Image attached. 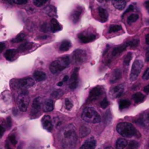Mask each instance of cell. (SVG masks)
<instances>
[{"label": "cell", "mask_w": 149, "mask_h": 149, "mask_svg": "<svg viewBox=\"0 0 149 149\" xmlns=\"http://www.w3.org/2000/svg\"><path fill=\"white\" fill-rule=\"evenodd\" d=\"M81 119L87 123L96 124L101 121V117L97 111L92 107H87L81 113Z\"/></svg>", "instance_id": "277c9868"}, {"label": "cell", "mask_w": 149, "mask_h": 149, "mask_svg": "<svg viewBox=\"0 0 149 149\" xmlns=\"http://www.w3.org/2000/svg\"><path fill=\"white\" fill-rule=\"evenodd\" d=\"M30 97L29 93L26 90H23L18 95L17 98V103L20 111L23 112H26L29 107Z\"/></svg>", "instance_id": "5b68a950"}, {"label": "cell", "mask_w": 149, "mask_h": 149, "mask_svg": "<svg viewBox=\"0 0 149 149\" xmlns=\"http://www.w3.org/2000/svg\"><path fill=\"white\" fill-rule=\"evenodd\" d=\"M100 106L103 109H106L109 107V101H108V100L106 97H104V98H103V100L100 102Z\"/></svg>", "instance_id": "74e56055"}, {"label": "cell", "mask_w": 149, "mask_h": 149, "mask_svg": "<svg viewBox=\"0 0 149 149\" xmlns=\"http://www.w3.org/2000/svg\"><path fill=\"white\" fill-rule=\"evenodd\" d=\"M72 58L76 63L81 64L86 62L87 59V52L82 49H77L73 52Z\"/></svg>", "instance_id": "ba28073f"}, {"label": "cell", "mask_w": 149, "mask_h": 149, "mask_svg": "<svg viewBox=\"0 0 149 149\" xmlns=\"http://www.w3.org/2000/svg\"><path fill=\"white\" fill-rule=\"evenodd\" d=\"M105 149H113V148H112V147H110V146H108V147H106V148Z\"/></svg>", "instance_id": "680465c9"}, {"label": "cell", "mask_w": 149, "mask_h": 149, "mask_svg": "<svg viewBox=\"0 0 149 149\" xmlns=\"http://www.w3.org/2000/svg\"><path fill=\"white\" fill-rule=\"evenodd\" d=\"M63 27L59 22L55 18H52L50 20V25H49V31L52 33H56V32L60 31L62 30Z\"/></svg>", "instance_id": "ac0fdd59"}, {"label": "cell", "mask_w": 149, "mask_h": 149, "mask_svg": "<svg viewBox=\"0 0 149 149\" xmlns=\"http://www.w3.org/2000/svg\"><path fill=\"white\" fill-rule=\"evenodd\" d=\"M33 77L36 81H42L47 79V74L43 71H36L33 72Z\"/></svg>", "instance_id": "d4e9b609"}, {"label": "cell", "mask_w": 149, "mask_h": 149, "mask_svg": "<svg viewBox=\"0 0 149 149\" xmlns=\"http://www.w3.org/2000/svg\"><path fill=\"white\" fill-rule=\"evenodd\" d=\"M41 106H42V99L39 97H36L33 100V103H32L31 116H33V117H36L40 113Z\"/></svg>", "instance_id": "30bf717a"}, {"label": "cell", "mask_w": 149, "mask_h": 149, "mask_svg": "<svg viewBox=\"0 0 149 149\" xmlns=\"http://www.w3.org/2000/svg\"><path fill=\"white\" fill-rule=\"evenodd\" d=\"M132 99L135 103H142L145 99V95L141 93H136L132 95Z\"/></svg>", "instance_id": "4dcf8cb0"}, {"label": "cell", "mask_w": 149, "mask_h": 149, "mask_svg": "<svg viewBox=\"0 0 149 149\" xmlns=\"http://www.w3.org/2000/svg\"><path fill=\"white\" fill-rule=\"evenodd\" d=\"M83 13V8L81 6H79V7H76L74 9V11L71 13V15H70V18H71V21L76 24V23H78L80 20V17H81V14Z\"/></svg>", "instance_id": "4fadbf2b"}, {"label": "cell", "mask_w": 149, "mask_h": 149, "mask_svg": "<svg viewBox=\"0 0 149 149\" xmlns=\"http://www.w3.org/2000/svg\"><path fill=\"white\" fill-rule=\"evenodd\" d=\"M128 47H137L139 44V40L138 39H133L127 42Z\"/></svg>", "instance_id": "f35d334b"}, {"label": "cell", "mask_w": 149, "mask_h": 149, "mask_svg": "<svg viewBox=\"0 0 149 149\" xmlns=\"http://www.w3.org/2000/svg\"><path fill=\"white\" fill-rule=\"evenodd\" d=\"M139 18V15L138 14H132L127 17V23L128 24H132V23H135V21L138 20Z\"/></svg>", "instance_id": "836d02e7"}, {"label": "cell", "mask_w": 149, "mask_h": 149, "mask_svg": "<svg viewBox=\"0 0 149 149\" xmlns=\"http://www.w3.org/2000/svg\"><path fill=\"white\" fill-rule=\"evenodd\" d=\"M133 9H134V6L133 5H132V4H131V5H130L129 7H128V8H127V10L125 12V13H124V14H123L122 17H123V16L125 15H126L127 13H130V11H132V10H133Z\"/></svg>", "instance_id": "7dc6e473"}, {"label": "cell", "mask_w": 149, "mask_h": 149, "mask_svg": "<svg viewBox=\"0 0 149 149\" xmlns=\"http://www.w3.org/2000/svg\"><path fill=\"white\" fill-rule=\"evenodd\" d=\"M96 146V141L93 137L87 139L84 143L81 145L79 149H95Z\"/></svg>", "instance_id": "e0dca14e"}, {"label": "cell", "mask_w": 149, "mask_h": 149, "mask_svg": "<svg viewBox=\"0 0 149 149\" xmlns=\"http://www.w3.org/2000/svg\"><path fill=\"white\" fill-rule=\"evenodd\" d=\"M146 61L148 62L149 61V47L147 49L146 53Z\"/></svg>", "instance_id": "f907efd6"}, {"label": "cell", "mask_w": 149, "mask_h": 149, "mask_svg": "<svg viewBox=\"0 0 149 149\" xmlns=\"http://www.w3.org/2000/svg\"><path fill=\"white\" fill-rule=\"evenodd\" d=\"M122 29V26L120 25H111L109 28V33H115V32L119 31Z\"/></svg>", "instance_id": "e575fe53"}, {"label": "cell", "mask_w": 149, "mask_h": 149, "mask_svg": "<svg viewBox=\"0 0 149 149\" xmlns=\"http://www.w3.org/2000/svg\"><path fill=\"white\" fill-rule=\"evenodd\" d=\"M68 79H69V77H68V76H65V77H63V82H67V81H68Z\"/></svg>", "instance_id": "f5cc1de1"}, {"label": "cell", "mask_w": 149, "mask_h": 149, "mask_svg": "<svg viewBox=\"0 0 149 149\" xmlns=\"http://www.w3.org/2000/svg\"><path fill=\"white\" fill-rule=\"evenodd\" d=\"M47 2V1H42V0H34L33 1V4L36 7H42L44 4H45Z\"/></svg>", "instance_id": "60d3db41"}, {"label": "cell", "mask_w": 149, "mask_h": 149, "mask_svg": "<svg viewBox=\"0 0 149 149\" xmlns=\"http://www.w3.org/2000/svg\"><path fill=\"white\" fill-rule=\"evenodd\" d=\"M7 125H8V127H10L12 125V123H11V118L10 117H8L7 118Z\"/></svg>", "instance_id": "db71d44e"}, {"label": "cell", "mask_w": 149, "mask_h": 149, "mask_svg": "<svg viewBox=\"0 0 149 149\" xmlns=\"http://www.w3.org/2000/svg\"><path fill=\"white\" fill-rule=\"evenodd\" d=\"M112 4L116 9L119 10H122L126 7L127 1H123V0H115V1H112Z\"/></svg>", "instance_id": "484cf974"}, {"label": "cell", "mask_w": 149, "mask_h": 149, "mask_svg": "<svg viewBox=\"0 0 149 149\" xmlns=\"http://www.w3.org/2000/svg\"><path fill=\"white\" fill-rule=\"evenodd\" d=\"M65 109L68 111L71 110V109L73 108L72 102H71V100H70V99H68V98H65Z\"/></svg>", "instance_id": "ab89813d"}, {"label": "cell", "mask_w": 149, "mask_h": 149, "mask_svg": "<svg viewBox=\"0 0 149 149\" xmlns=\"http://www.w3.org/2000/svg\"><path fill=\"white\" fill-rule=\"evenodd\" d=\"M79 84V68L74 69L71 78L69 79V87L71 90H75Z\"/></svg>", "instance_id": "8fae6325"}, {"label": "cell", "mask_w": 149, "mask_h": 149, "mask_svg": "<svg viewBox=\"0 0 149 149\" xmlns=\"http://www.w3.org/2000/svg\"><path fill=\"white\" fill-rule=\"evenodd\" d=\"M71 47V43L69 40H63L60 46V51L61 52H66L69 50L70 48Z\"/></svg>", "instance_id": "83f0119b"}, {"label": "cell", "mask_w": 149, "mask_h": 149, "mask_svg": "<svg viewBox=\"0 0 149 149\" xmlns=\"http://www.w3.org/2000/svg\"><path fill=\"white\" fill-rule=\"evenodd\" d=\"M143 67V61L141 59H137L134 61L132 64V69H131L130 75V81H136Z\"/></svg>", "instance_id": "8992f818"}, {"label": "cell", "mask_w": 149, "mask_h": 149, "mask_svg": "<svg viewBox=\"0 0 149 149\" xmlns=\"http://www.w3.org/2000/svg\"><path fill=\"white\" fill-rule=\"evenodd\" d=\"M138 146H139V144H138V143L135 141H131L129 144H128L127 146L126 147L127 148L126 149H135V148H138Z\"/></svg>", "instance_id": "8d00e7d4"}, {"label": "cell", "mask_w": 149, "mask_h": 149, "mask_svg": "<svg viewBox=\"0 0 149 149\" xmlns=\"http://www.w3.org/2000/svg\"><path fill=\"white\" fill-rule=\"evenodd\" d=\"M97 36L95 34H93V33H79L78 34V39H79L80 42L81 43H89V42H93L94 40H95Z\"/></svg>", "instance_id": "5bb4252c"}, {"label": "cell", "mask_w": 149, "mask_h": 149, "mask_svg": "<svg viewBox=\"0 0 149 149\" xmlns=\"http://www.w3.org/2000/svg\"><path fill=\"white\" fill-rule=\"evenodd\" d=\"M44 13H46L49 16L52 17H55L57 16V9L53 5H48L43 10Z\"/></svg>", "instance_id": "44dd1931"}, {"label": "cell", "mask_w": 149, "mask_h": 149, "mask_svg": "<svg viewBox=\"0 0 149 149\" xmlns=\"http://www.w3.org/2000/svg\"><path fill=\"white\" fill-rule=\"evenodd\" d=\"M41 31L43 32H47L49 31V26L47 23H44L41 26Z\"/></svg>", "instance_id": "f6af8a7d"}, {"label": "cell", "mask_w": 149, "mask_h": 149, "mask_svg": "<svg viewBox=\"0 0 149 149\" xmlns=\"http://www.w3.org/2000/svg\"><path fill=\"white\" fill-rule=\"evenodd\" d=\"M143 90H144V92H145L146 93L148 94V93H149V84H148V85H146L145 87H144Z\"/></svg>", "instance_id": "816d5d0a"}, {"label": "cell", "mask_w": 149, "mask_h": 149, "mask_svg": "<svg viewBox=\"0 0 149 149\" xmlns=\"http://www.w3.org/2000/svg\"><path fill=\"white\" fill-rule=\"evenodd\" d=\"M25 39H26V35L23 33H20L18 35H17L14 39H12V42L13 43H19V42H23Z\"/></svg>", "instance_id": "1f68e13d"}, {"label": "cell", "mask_w": 149, "mask_h": 149, "mask_svg": "<svg viewBox=\"0 0 149 149\" xmlns=\"http://www.w3.org/2000/svg\"><path fill=\"white\" fill-rule=\"evenodd\" d=\"M33 45L34 44L32 42H25L19 47L18 52H26V51L30 50L33 47Z\"/></svg>", "instance_id": "4316f807"}, {"label": "cell", "mask_w": 149, "mask_h": 149, "mask_svg": "<svg viewBox=\"0 0 149 149\" xmlns=\"http://www.w3.org/2000/svg\"><path fill=\"white\" fill-rule=\"evenodd\" d=\"M42 124L44 129L46 130L48 132H52V128H53V125H52V119L48 115H45L42 119Z\"/></svg>", "instance_id": "9a60e30c"}, {"label": "cell", "mask_w": 149, "mask_h": 149, "mask_svg": "<svg viewBox=\"0 0 149 149\" xmlns=\"http://www.w3.org/2000/svg\"><path fill=\"white\" fill-rule=\"evenodd\" d=\"M57 85L58 86V87H62L63 85V81H60V82L58 83V84Z\"/></svg>", "instance_id": "6f0895ef"}, {"label": "cell", "mask_w": 149, "mask_h": 149, "mask_svg": "<svg viewBox=\"0 0 149 149\" xmlns=\"http://www.w3.org/2000/svg\"><path fill=\"white\" fill-rule=\"evenodd\" d=\"M143 79L144 80H148L149 79V68H147L144 72L143 75Z\"/></svg>", "instance_id": "bcb514c9"}, {"label": "cell", "mask_w": 149, "mask_h": 149, "mask_svg": "<svg viewBox=\"0 0 149 149\" xmlns=\"http://www.w3.org/2000/svg\"><path fill=\"white\" fill-rule=\"evenodd\" d=\"M0 149H2V148H0Z\"/></svg>", "instance_id": "94428289"}, {"label": "cell", "mask_w": 149, "mask_h": 149, "mask_svg": "<svg viewBox=\"0 0 149 149\" xmlns=\"http://www.w3.org/2000/svg\"><path fill=\"white\" fill-rule=\"evenodd\" d=\"M60 141L63 147L71 148L75 146L77 142V135L72 125L64 127L60 132Z\"/></svg>", "instance_id": "6da1fadb"}, {"label": "cell", "mask_w": 149, "mask_h": 149, "mask_svg": "<svg viewBox=\"0 0 149 149\" xmlns=\"http://www.w3.org/2000/svg\"><path fill=\"white\" fill-rule=\"evenodd\" d=\"M116 131L124 138H131L132 137H138L139 132L135 127L129 122H120L116 126Z\"/></svg>", "instance_id": "7a4b0ae2"}, {"label": "cell", "mask_w": 149, "mask_h": 149, "mask_svg": "<svg viewBox=\"0 0 149 149\" xmlns=\"http://www.w3.org/2000/svg\"><path fill=\"white\" fill-rule=\"evenodd\" d=\"M4 131H5L4 128L1 125H0V138L3 136V135H4Z\"/></svg>", "instance_id": "c3c4849f"}, {"label": "cell", "mask_w": 149, "mask_h": 149, "mask_svg": "<svg viewBox=\"0 0 149 149\" xmlns=\"http://www.w3.org/2000/svg\"><path fill=\"white\" fill-rule=\"evenodd\" d=\"M98 15L100 17V20L102 23L106 22L109 17V13H108L107 10L106 9L103 8V7H98Z\"/></svg>", "instance_id": "cb8c5ba5"}, {"label": "cell", "mask_w": 149, "mask_h": 149, "mask_svg": "<svg viewBox=\"0 0 149 149\" xmlns=\"http://www.w3.org/2000/svg\"><path fill=\"white\" fill-rule=\"evenodd\" d=\"M121 78H122V71L119 68H116L112 72L109 81H110L111 84H113V83L119 81Z\"/></svg>", "instance_id": "d6986e66"}, {"label": "cell", "mask_w": 149, "mask_h": 149, "mask_svg": "<svg viewBox=\"0 0 149 149\" xmlns=\"http://www.w3.org/2000/svg\"><path fill=\"white\" fill-rule=\"evenodd\" d=\"M138 122L143 127H149V111L145 112L138 119Z\"/></svg>", "instance_id": "603a6c76"}, {"label": "cell", "mask_w": 149, "mask_h": 149, "mask_svg": "<svg viewBox=\"0 0 149 149\" xmlns=\"http://www.w3.org/2000/svg\"><path fill=\"white\" fill-rule=\"evenodd\" d=\"M148 11H149V10H148Z\"/></svg>", "instance_id": "6125c7cd"}, {"label": "cell", "mask_w": 149, "mask_h": 149, "mask_svg": "<svg viewBox=\"0 0 149 149\" xmlns=\"http://www.w3.org/2000/svg\"><path fill=\"white\" fill-rule=\"evenodd\" d=\"M128 47V45L127 42L122 44V45H119V46L115 47L113 49L111 52V55L113 57H116L118 55H119L120 54H122L124 51H125L127 49V48Z\"/></svg>", "instance_id": "2e32d148"}, {"label": "cell", "mask_w": 149, "mask_h": 149, "mask_svg": "<svg viewBox=\"0 0 149 149\" xmlns=\"http://www.w3.org/2000/svg\"><path fill=\"white\" fill-rule=\"evenodd\" d=\"M54 109V101L51 99H46L44 101L43 110L45 112H50Z\"/></svg>", "instance_id": "7402d4cb"}, {"label": "cell", "mask_w": 149, "mask_h": 149, "mask_svg": "<svg viewBox=\"0 0 149 149\" xmlns=\"http://www.w3.org/2000/svg\"><path fill=\"white\" fill-rule=\"evenodd\" d=\"M9 140H10V143H11L13 145L15 146L16 144L17 143V141L16 140V137L15 136V135H11L10 137H9Z\"/></svg>", "instance_id": "ee69618b"}, {"label": "cell", "mask_w": 149, "mask_h": 149, "mask_svg": "<svg viewBox=\"0 0 149 149\" xmlns=\"http://www.w3.org/2000/svg\"><path fill=\"white\" fill-rule=\"evenodd\" d=\"M104 93L105 90L103 87L97 86V87H94V88L90 90V95H89L88 99H87V102H93L99 100L104 95Z\"/></svg>", "instance_id": "52a82bcc"}, {"label": "cell", "mask_w": 149, "mask_h": 149, "mask_svg": "<svg viewBox=\"0 0 149 149\" xmlns=\"http://www.w3.org/2000/svg\"><path fill=\"white\" fill-rule=\"evenodd\" d=\"M16 86L20 88H29L34 85V80L31 77H25L20 79L16 80Z\"/></svg>", "instance_id": "9c48e42d"}, {"label": "cell", "mask_w": 149, "mask_h": 149, "mask_svg": "<svg viewBox=\"0 0 149 149\" xmlns=\"http://www.w3.org/2000/svg\"><path fill=\"white\" fill-rule=\"evenodd\" d=\"M62 93H63V91L61 90H55V91H54L53 93H52V95H52V97L57 98V97H60V96L62 95Z\"/></svg>", "instance_id": "b9f144b4"}, {"label": "cell", "mask_w": 149, "mask_h": 149, "mask_svg": "<svg viewBox=\"0 0 149 149\" xmlns=\"http://www.w3.org/2000/svg\"><path fill=\"white\" fill-rule=\"evenodd\" d=\"M132 58V52H128V53L127 54L126 56H125V60H124V64H125V65H129Z\"/></svg>", "instance_id": "d590c367"}, {"label": "cell", "mask_w": 149, "mask_h": 149, "mask_svg": "<svg viewBox=\"0 0 149 149\" xmlns=\"http://www.w3.org/2000/svg\"><path fill=\"white\" fill-rule=\"evenodd\" d=\"M145 4H146V8L149 10V1H146Z\"/></svg>", "instance_id": "9f6ffc18"}, {"label": "cell", "mask_w": 149, "mask_h": 149, "mask_svg": "<svg viewBox=\"0 0 149 149\" xmlns=\"http://www.w3.org/2000/svg\"><path fill=\"white\" fill-rule=\"evenodd\" d=\"M70 63V57L68 55H64L51 63L49 65V71L52 74H56L69 66Z\"/></svg>", "instance_id": "3957f363"}, {"label": "cell", "mask_w": 149, "mask_h": 149, "mask_svg": "<svg viewBox=\"0 0 149 149\" xmlns=\"http://www.w3.org/2000/svg\"><path fill=\"white\" fill-rule=\"evenodd\" d=\"M18 53V49H9L6 50L4 52V56L7 61H13L15 58L16 55Z\"/></svg>", "instance_id": "ffe728a7"}, {"label": "cell", "mask_w": 149, "mask_h": 149, "mask_svg": "<svg viewBox=\"0 0 149 149\" xmlns=\"http://www.w3.org/2000/svg\"><path fill=\"white\" fill-rule=\"evenodd\" d=\"M9 2L16 4H25L28 3V1L27 0H13L11 1H9Z\"/></svg>", "instance_id": "7bdbcfd3"}, {"label": "cell", "mask_w": 149, "mask_h": 149, "mask_svg": "<svg viewBox=\"0 0 149 149\" xmlns=\"http://www.w3.org/2000/svg\"><path fill=\"white\" fill-rule=\"evenodd\" d=\"M131 105L130 101L127 100H122L119 102V109L120 110H123V109H127V108L130 107Z\"/></svg>", "instance_id": "d6a6232c"}, {"label": "cell", "mask_w": 149, "mask_h": 149, "mask_svg": "<svg viewBox=\"0 0 149 149\" xmlns=\"http://www.w3.org/2000/svg\"><path fill=\"white\" fill-rule=\"evenodd\" d=\"M7 149H12L11 148H10V146H9L8 145H7Z\"/></svg>", "instance_id": "91938a15"}, {"label": "cell", "mask_w": 149, "mask_h": 149, "mask_svg": "<svg viewBox=\"0 0 149 149\" xmlns=\"http://www.w3.org/2000/svg\"><path fill=\"white\" fill-rule=\"evenodd\" d=\"M127 145L128 143L127 141V140L124 139V138H119L116 141V149H125L126 147L127 146Z\"/></svg>", "instance_id": "f1b7e54d"}, {"label": "cell", "mask_w": 149, "mask_h": 149, "mask_svg": "<svg viewBox=\"0 0 149 149\" xmlns=\"http://www.w3.org/2000/svg\"><path fill=\"white\" fill-rule=\"evenodd\" d=\"M4 48H5V44L4 42H0V52H2Z\"/></svg>", "instance_id": "681fc988"}, {"label": "cell", "mask_w": 149, "mask_h": 149, "mask_svg": "<svg viewBox=\"0 0 149 149\" xmlns=\"http://www.w3.org/2000/svg\"><path fill=\"white\" fill-rule=\"evenodd\" d=\"M146 43L149 45V33L146 36Z\"/></svg>", "instance_id": "11a10c76"}, {"label": "cell", "mask_w": 149, "mask_h": 149, "mask_svg": "<svg viewBox=\"0 0 149 149\" xmlns=\"http://www.w3.org/2000/svg\"><path fill=\"white\" fill-rule=\"evenodd\" d=\"M90 128L87 125H81V127L79 129V134L81 138H84V137H86L87 135H88L90 133Z\"/></svg>", "instance_id": "f546056e"}, {"label": "cell", "mask_w": 149, "mask_h": 149, "mask_svg": "<svg viewBox=\"0 0 149 149\" xmlns=\"http://www.w3.org/2000/svg\"><path fill=\"white\" fill-rule=\"evenodd\" d=\"M124 90H125V86L123 84L116 86V87L111 89L110 92H109L110 97L113 99L118 98L122 95V93H124Z\"/></svg>", "instance_id": "7c38bea8"}]
</instances>
